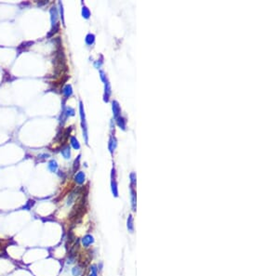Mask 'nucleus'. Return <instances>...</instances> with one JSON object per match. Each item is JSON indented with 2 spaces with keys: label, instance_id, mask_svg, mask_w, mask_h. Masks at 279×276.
Returning a JSON list of instances; mask_svg holds the SVG:
<instances>
[{
  "label": "nucleus",
  "instance_id": "11",
  "mask_svg": "<svg viewBox=\"0 0 279 276\" xmlns=\"http://www.w3.org/2000/svg\"><path fill=\"white\" fill-rule=\"evenodd\" d=\"M115 121H116V124H117V126H119L121 129H123V130H126V122H128V120H126L125 117H123V116H118L116 119H115Z\"/></svg>",
  "mask_w": 279,
  "mask_h": 276
},
{
  "label": "nucleus",
  "instance_id": "25",
  "mask_svg": "<svg viewBox=\"0 0 279 276\" xmlns=\"http://www.w3.org/2000/svg\"><path fill=\"white\" fill-rule=\"evenodd\" d=\"M63 111H64V113H65V115H66L67 117L74 115V110L73 108H71V107H68L66 110H63Z\"/></svg>",
  "mask_w": 279,
  "mask_h": 276
},
{
  "label": "nucleus",
  "instance_id": "8",
  "mask_svg": "<svg viewBox=\"0 0 279 276\" xmlns=\"http://www.w3.org/2000/svg\"><path fill=\"white\" fill-rule=\"evenodd\" d=\"M49 13H50V20H51V23L53 26V25L58 23V10L56 7H51V8L49 10Z\"/></svg>",
  "mask_w": 279,
  "mask_h": 276
},
{
  "label": "nucleus",
  "instance_id": "15",
  "mask_svg": "<svg viewBox=\"0 0 279 276\" xmlns=\"http://www.w3.org/2000/svg\"><path fill=\"white\" fill-rule=\"evenodd\" d=\"M108 147H109L110 153H111L113 154V153H114V151H115V147H116V140H115V136H113V135L111 136V138H110V140H109Z\"/></svg>",
  "mask_w": 279,
  "mask_h": 276
},
{
  "label": "nucleus",
  "instance_id": "1",
  "mask_svg": "<svg viewBox=\"0 0 279 276\" xmlns=\"http://www.w3.org/2000/svg\"><path fill=\"white\" fill-rule=\"evenodd\" d=\"M79 112H80V117H81V126L83 130V137L85 139L86 143H89V135H88V126L86 123V116H85V111H84V106L82 101L79 102Z\"/></svg>",
  "mask_w": 279,
  "mask_h": 276
},
{
  "label": "nucleus",
  "instance_id": "18",
  "mask_svg": "<svg viewBox=\"0 0 279 276\" xmlns=\"http://www.w3.org/2000/svg\"><path fill=\"white\" fill-rule=\"evenodd\" d=\"M60 30V23H57V24H55V25H53L52 26V28H51V30L49 31V33H48V36H47V37L48 38H50L51 36H53L54 34Z\"/></svg>",
  "mask_w": 279,
  "mask_h": 276
},
{
  "label": "nucleus",
  "instance_id": "6",
  "mask_svg": "<svg viewBox=\"0 0 279 276\" xmlns=\"http://www.w3.org/2000/svg\"><path fill=\"white\" fill-rule=\"evenodd\" d=\"M112 89H111V85L108 81L104 82V95H103V100L105 102H108L110 100V96H111Z\"/></svg>",
  "mask_w": 279,
  "mask_h": 276
},
{
  "label": "nucleus",
  "instance_id": "9",
  "mask_svg": "<svg viewBox=\"0 0 279 276\" xmlns=\"http://www.w3.org/2000/svg\"><path fill=\"white\" fill-rule=\"evenodd\" d=\"M130 199H131V208L132 211L135 212L136 211V190L134 189V187L130 186Z\"/></svg>",
  "mask_w": 279,
  "mask_h": 276
},
{
  "label": "nucleus",
  "instance_id": "23",
  "mask_svg": "<svg viewBox=\"0 0 279 276\" xmlns=\"http://www.w3.org/2000/svg\"><path fill=\"white\" fill-rule=\"evenodd\" d=\"M82 16L85 19H89L90 17V11H89V8L87 7H85V6L82 7Z\"/></svg>",
  "mask_w": 279,
  "mask_h": 276
},
{
  "label": "nucleus",
  "instance_id": "29",
  "mask_svg": "<svg viewBox=\"0 0 279 276\" xmlns=\"http://www.w3.org/2000/svg\"><path fill=\"white\" fill-rule=\"evenodd\" d=\"M46 4H48V1H46V0L43 2H38V6H40V7L43 6V5H46Z\"/></svg>",
  "mask_w": 279,
  "mask_h": 276
},
{
  "label": "nucleus",
  "instance_id": "24",
  "mask_svg": "<svg viewBox=\"0 0 279 276\" xmlns=\"http://www.w3.org/2000/svg\"><path fill=\"white\" fill-rule=\"evenodd\" d=\"M129 179H130V186L134 187L136 185V174H135V172H131L129 175Z\"/></svg>",
  "mask_w": 279,
  "mask_h": 276
},
{
  "label": "nucleus",
  "instance_id": "21",
  "mask_svg": "<svg viewBox=\"0 0 279 276\" xmlns=\"http://www.w3.org/2000/svg\"><path fill=\"white\" fill-rule=\"evenodd\" d=\"M80 159H81V154H79L78 156L75 158V160H74V167H73V171L74 172H77V170H78V168H79V164H80Z\"/></svg>",
  "mask_w": 279,
  "mask_h": 276
},
{
  "label": "nucleus",
  "instance_id": "14",
  "mask_svg": "<svg viewBox=\"0 0 279 276\" xmlns=\"http://www.w3.org/2000/svg\"><path fill=\"white\" fill-rule=\"evenodd\" d=\"M71 272L73 276H80L83 273V267L80 264H77V266L73 267Z\"/></svg>",
  "mask_w": 279,
  "mask_h": 276
},
{
  "label": "nucleus",
  "instance_id": "27",
  "mask_svg": "<svg viewBox=\"0 0 279 276\" xmlns=\"http://www.w3.org/2000/svg\"><path fill=\"white\" fill-rule=\"evenodd\" d=\"M59 7H60V12H61V17H62V24L64 25V17H63V7H62V3L61 1H59Z\"/></svg>",
  "mask_w": 279,
  "mask_h": 276
},
{
  "label": "nucleus",
  "instance_id": "19",
  "mask_svg": "<svg viewBox=\"0 0 279 276\" xmlns=\"http://www.w3.org/2000/svg\"><path fill=\"white\" fill-rule=\"evenodd\" d=\"M85 41H86V43H87V45H89V46L93 45V44H94V42H95V36H94L93 33H89V34H87Z\"/></svg>",
  "mask_w": 279,
  "mask_h": 276
},
{
  "label": "nucleus",
  "instance_id": "4",
  "mask_svg": "<svg viewBox=\"0 0 279 276\" xmlns=\"http://www.w3.org/2000/svg\"><path fill=\"white\" fill-rule=\"evenodd\" d=\"M111 189H112V193L115 197H118V187H117V182L115 179V168L112 169V180H111Z\"/></svg>",
  "mask_w": 279,
  "mask_h": 276
},
{
  "label": "nucleus",
  "instance_id": "28",
  "mask_svg": "<svg viewBox=\"0 0 279 276\" xmlns=\"http://www.w3.org/2000/svg\"><path fill=\"white\" fill-rule=\"evenodd\" d=\"M100 79L103 80V82H106L107 79H106V75H105V73L103 71H100Z\"/></svg>",
  "mask_w": 279,
  "mask_h": 276
},
{
  "label": "nucleus",
  "instance_id": "5",
  "mask_svg": "<svg viewBox=\"0 0 279 276\" xmlns=\"http://www.w3.org/2000/svg\"><path fill=\"white\" fill-rule=\"evenodd\" d=\"M74 182L77 184L82 185L84 184V182H85V180H86V175L83 171H78L77 173L74 175Z\"/></svg>",
  "mask_w": 279,
  "mask_h": 276
},
{
  "label": "nucleus",
  "instance_id": "16",
  "mask_svg": "<svg viewBox=\"0 0 279 276\" xmlns=\"http://www.w3.org/2000/svg\"><path fill=\"white\" fill-rule=\"evenodd\" d=\"M62 93H63V95H64L65 99L71 97V96H72V94H73V89H72V86H71V85H66L65 87L62 89Z\"/></svg>",
  "mask_w": 279,
  "mask_h": 276
},
{
  "label": "nucleus",
  "instance_id": "26",
  "mask_svg": "<svg viewBox=\"0 0 279 276\" xmlns=\"http://www.w3.org/2000/svg\"><path fill=\"white\" fill-rule=\"evenodd\" d=\"M33 205H35V201H33V200H29V201L26 203V205H25L23 206V208L29 210V209L32 208V206H33Z\"/></svg>",
  "mask_w": 279,
  "mask_h": 276
},
{
  "label": "nucleus",
  "instance_id": "7",
  "mask_svg": "<svg viewBox=\"0 0 279 276\" xmlns=\"http://www.w3.org/2000/svg\"><path fill=\"white\" fill-rule=\"evenodd\" d=\"M112 109H113V114H114V117L115 119H116L118 116H120L121 115V108L118 101L116 100H113L112 102Z\"/></svg>",
  "mask_w": 279,
  "mask_h": 276
},
{
  "label": "nucleus",
  "instance_id": "3",
  "mask_svg": "<svg viewBox=\"0 0 279 276\" xmlns=\"http://www.w3.org/2000/svg\"><path fill=\"white\" fill-rule=\"evenodd\" d=\"M94 242H95L94 237H93V235H91V234H86V235H84V236L81 238V240H80L81 245H82L83 247H85V248L89 247L91 245L94 244Z\"/></svg>",
  "mask_w": 279,
  "mask_h": 276
},
{
  "label": "nucleus",
  "instance_id": "22",
  "mask_svg": "<svg viewBox=\"0 0 279 276\" xmlns=\"http://www.w3.org/2000/svg\"><path fill=\"white\" fill-rule=\"evenodd\" d=\"M71 145L73 146V147L75 149V150H78V149H80V144H79V142H78V141H77V139L75 137H71Z\"/></svg>",
  "mask_w": 279,
  "mask_h": 276
},
{
  "label": "nucleus",
  "instance_id": "12",
  "mask_svg": "<svg viewBox=\"0 0 279 276\" xmlns=\"http://www.w3.org/2000/svg\"><path fill=\"white\" fill-rule=\"evenodd\" d=\"M62 156L65 159H70L71 158V148L69 145H64L61 150Z\"/></svg>",
  "mask_w": 279,
  "mask_h": 276
},
{
  "label": "nucleus",
  "instance_id": "10",
  "mask_svg": "<svg viewBox=\"0 0 279 276\" xmlns=\"http://www.w3.org/2000/svg\"><path fill=\"white\" fill-rule=\"evenodd\" d=\"M126 229H128V231L130 234H133L134 232V219L131 214L129 215L128 219H126Z\"/></svg>",
  "mask_w": 279,
  "mask_h": 276
},
{
  "label": "nucleus",
  "instance_id": "20",
  "mask_svg": "<svg viewBox=\"0 0 279 276\" xmlns=\"http://www.w3.org/2000/svg\"><path fill=\"white\" fill-rule=\"evenodd\" d=\"M89 271H90V273L89 276H98V272H99V269H98V266L96 264H92L89 266Z\"/></svg>",
  "mask_w": 279,
  "mask_h": 276
},
{
  "label": "nucleus",
  "instance_id": "17",
  "mask_svg": "<svg viewBox=\"0 0 279 276\" xmlns=\"http://www.w3.org/2000/svg\"><path fill=\"white\" fill-rule=\"evenodd\" d=\"M48 167L50 172H53V173H54V172H56L58 170V164H57V162L55 160L52 159V160H50L48 162Z\"/></svg>",
  "mask_w": 279,
  "mask_h": 276
},
{
  "label": "nucleus",
  "instance_id": "13",
  "mask_svg": "<svg viewBox=\"0 0 279 276\" xmlns=\"http://www.w3.org/2000/svg\"><path fill=\"white\" fill-rule=\"evenodd\" d=\"M33 44V41H27V42H23L22 44L17 48V50H18V53L20 54L21 52H22L23 50H25L26 48H28L29 47H31Z\"/></svg>",
  "mask_w": 279,
  "mask_h": 276
},
{
  "label": "nucleus",
  "instance_id": "2",
  "mask_svg": "<svg viewBox=\"0 0 279 276\" xmlns=\"http://www.w3.org/2000/svg\"><path fill=\"white\" fill-rule=\"evenodd\" d=\"M82 191H83V189H81V188H77V189L74 190V191H73V192L69 194V196H68V199H67V202H66L67 205L71 206L74 203H75L77 196H78L79 194H81V192H82Z\"/></svg>",
  "mask_w": 279,
  "mask_h": 276
}]
</instances>
